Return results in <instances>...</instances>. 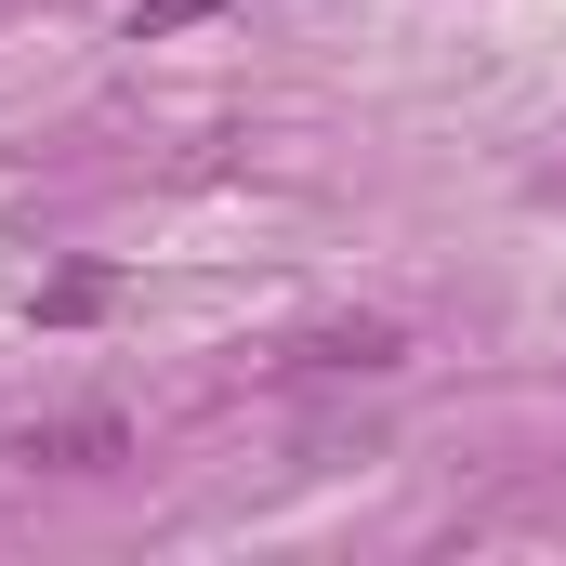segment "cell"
<instances>
[{"label":"cell","instance_id":"6da1fadb","mask_svg":"<svg viewBox=\"0 0 566 566\" xmlns=\"http://www.w3.org/2000/svg\"><path fill=\"white\" fill-rule=\"evenodd\" d=\"M0 461H13V474H119V461H133V422H119V409H40V422H13Z\"/></svg>","mask_w":566,"mask_h":566},{"label":"cell","instance_id":"7a4b0ae2","mask_svg":"<svg viewBox=\"0 0 566 566\" xmlns=\"http://www.w3.org/2000/svg\"><path fill=\"white\" fill-rule=\"evenodd\" d=\"M396 356H409V329H396V316H329V329H303V343H290V369H329V382H343V369L369 382V369H396Z\"/></svg>","mask_w":566,"mask_h":566},{"label":"cell","instance_id":"3957f363","mask_svg":"<svg viewBox=\"0 0 566 566\" xmlns=\"http://www.w3.org/2000/svg\"><path fill=\"white\" fill-rule=\"evenodd\" d=\"M106 303H119V277H93V264H66V277H40V303H27V316H40V329H93Z\"/></svg>","mask_w":566,"mask_h":566},{"label":"cell","instance_id":"277c9868","mask_svg":"<svg viewBox=\"0 0 566 566\" xmlns=\"http://www.w3.org/2000/svg\"><path fill=\"white\" fill-rule=\"evenodd\" d=\"M211 13H238V0H133V40H171V27H211Z\"/></svg>","mask_w":566,"mask_h":566}]
</instances>
